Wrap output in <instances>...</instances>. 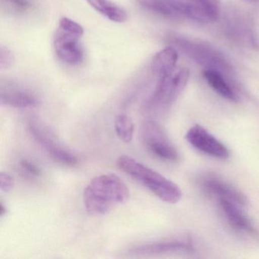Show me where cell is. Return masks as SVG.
Masks as SVG:
<instances>
[{"label":"cell","mask_w":259,"mask_h":259,"mask_svg":"<svg viewBox=\"0 0 259 259\" xmlns=\"http://www.w3.org/2000/svg\"><path fill=\"white\" fill-rule=\"evenodd\" d=\"M148 11L169 19L212 23L221 16L220 0H137Z\"/></svg>","instance_id":"cell-1"},{"label":"cell","mask_w":259,"mask_h":259,"mask_svg":"<svg viewBox=\"0 0 259 259\" xmlns=\"http://www.w3.org/2000/svg\"><path fill=\"white\" fill-rule=\"evenodd\" d=\"M130 192L125 183L114 174L98 176L91 180L83 193L84 207L89 214L101 216L116 204H124Z\"/></svg>","instance_id":"cell-2"},{"label":"cell","mask_w":259,"mask_h":259,"mask_svg":"<svg viewBox=\"0 0 259 259\" xmlns=\"http://www.w3.org/2000/svg\"><path fill=\"white\" fill-rule=\"evenodd\" d=\"M116 164L121 170L137 180L162 201L174 204L181 199L183 193L176 183L136 159L122 155L118 158Z\"/></svg>","instance_id":"cell-3"},{"label":"cell","mask_w":259,"mask_h":259,"mask_svg":"<svg viewBox=\"0 0 259 259\" xmlns=\"http://www.w3.org/2000/svg\"><path fill=\"white\" fill-rule=\"evenodd\" d=\"M168 42L188 58L204 69H212L226 77L233 75V69L225 56L208 44L189 40L176 34H169Z\"/></svg>","instance_id":"cell-4"},{"label":"cell","mask_w":259,"mask_h":259,"mask_svg":"<svg viewBox=\"0 0 259 259\" xmlns=\"http://www.w3.org/2000/svg\"><path fill=\"white\" fill-rule=\"evenodd\" d=\"M190 71L186 67H177L169 73L157 77V83L148 104L151 108L172 105L189 82Z\"/></svg>","instance_id":"cell-5"},{"label":"cell","mask_w":259,"mask_h":259,"mask_svg":"<svg viewBox=\"0 0 259 259\" xmlns=\"http://www.w3.org/2000/svg\"><path fill=\"white\" fill-rule=\"evenodd\" d=\"M222 30L230 41L249 49H259L258 37L252 19L241 10H227L223 19Z\"/></svg>","instance_id":"cell-6"},{"label":"cell","mask_w":259,"mask_h":259,"mask_svg":"<svg viewBox=\"0 0 259 259\" xmlns=\"http://www.w3.org/2000/svg\"><path fill=\"white\" fill-rule=\"evenodd\" d=\"M142 139L145 148L162 160L177 161L178 151L172 145L161 127L154 120H146L142 127Z\"/></svg>","instance_id":"cell-7"},{"label":"cell","mask_w":259,"mask_h":259,"mask_svg":"<svg viewBox=\"0 0 259 259\" xmlns=\"http://www.w3.org/2000/svg\"><path fill=\"white\" fill-rule=\"evenodd\" d=\"M29 132L36 142L51 155L56 161L67 166H74L78 163V159L73 154L62 146L53 134L41 125L31 122Z\"/></svg>","instance_id":"cell-8"},{"label":"cell","mask_w":259,"mask_h":259,"mask_svg":"<svg viewBox=\"0 0 259 259\" xmlns=\"http://www.w3.org/2000/svg\"><path fill=\"white\" fill-rule=\"evenodd\" d=\"M185 139L194 148L207 155L219 159H227L230 156L227 147L201 125L192 127Z\"/></svg>","instance_id":"cell-9"},{"label":"cell","mask_w":259,"mask_h":259,"mask_svg":"<svg viewBox=\"0 0 259 259\" xmlns=\"http://www.w3.org/2000/svg\"><path fill=\"white\" fill-rule=\"evenodd\" d=\"M81 37L58 28L54 37L56 54L60 60L71 66H78L84 60V51L79 39Z\"/></svg>","instance_id":"cell-10"},{"label":"cell","mask_w":259,"mask_h":259,"mask_svg":"<svg viewBox=\"0 0 259 259\" xmlns=\"http://www.w3.org/2000/svg\"><path fill=\"white\" fill-rule=\"evenodd\" d=\"M204 184L208 192L218 195L220 199L229 200L240 206L248 204V200L242 192L221 179L210 177L206 179Z\"/></svg>","instance_id":"cell-11"},{"label":"cell","mask_w":259,"mask_h":259,"mask_svg":"<svg viewBox=\"0 0 259 259\" xmlns=\"http://www.w3.org/2000/svg\"><path fill=\"white\" fill-rule=\"evenodd\" d=\"M0 102L3 105L15 108H31L37 105V98L29 91L18 88L2 89Z\"/></svg>","instance_id":"cell-12"},{"label":"cell","mask_w":259,"mask_h":259,"mask_svg":"<svg viewBox=\"0 0 259 259\" xmlns=\"http://www.w3.org/2000/svg\"><path fill=\"white\" fill-rule=\"evenodd\" d=\"M220 204L232 227L241 231L247 232L252 234L256 233L252 223L239 208V204L226 199H220Z\"/></svg>","instance_id":"cell-13"},{"label":"cell","mask_w":259,"mask_h":259,"mask_svg":"<svg viewBox=\"0 0 259 259\" xmlns=\"http://www.w3.org/2000/svg\"><path fill=\"white\" fill-rule=\"evenodd\" d=\"M178 51L174 47L168 46L159 51L152 60L151 69L153 75L157 77L169 73L177 67Z\"/></svg>","instance_id":"cell-14"},{"label":"cell","mask_w":259,"mask_h":259,"mask_svg":"<svg viewBox=\"0 0 259 259\" xmlns=\"http://www.w3.org/2000/svg\"><path fill=\"white\" fill-rule=\"evenodd\" d=\"M191 250L192 247L189 244L180 241H169L140 245L133 248L130 251V254L133 255L148 256L175 251H188Z\"/></svg>","instance_id":"cell-15"},{"label":"cell","mask_w":259,"mask_h":259,"mask_svg":"<svg viewBox=\"0 0 259 259\" xmlns=\"http://www.w3.org/2000/svg\"><path fill=\"white\" fill-rule=\"evenodd\" d=\"M97 12L112 22L123 23L128 19L127 12L111 0H86Z\"/></svg>","instance_id":"cell-16"},{"label":"cell","mask_w":259,"mask_h":259,"mask_svg":"<svg viewBox=\"0 0 259 259\" xmlns=\"http://www.w3.org/2000/svg\"><path fill=\"white\" fill-rule=\"evenodd\" d=\"M203 77L207 81V84L216 92L220 96L229 101H236L237 100L234 91L231 86L228 84V81L226 79L227 77L216 70L212 69H204L203 71Z\"/></svg>","instance_id":"cell-17"},{"label":"cell","mask_w":259,"mask_h":259,"mask_svg":"<svg viewBox=\"0 0 259 259\" xmlns=\"http://www.w3.org/2000/svg\"><path fill=\"white\" fill-rule=\"evenodd\" d=\"M115 131L118 138L124 143H130L134 134V123L131 118L125 113L116 116L114 122Z\"/></svg>","instance_id":"cell-18"},{"label":"cell","mask_w":259,"mask_h":259,"mask_svg":"<svg viewBox=\"0 0 259 259\" xmlns=\"http://www.w3.org/2000/svg\"><path fill=\"white\" fill-rule=\"evenodd\" d=\"M1 7L7 13L15 15H24L32 9L29 0H1Z\"/></svg>","instance_id":"cell-19"},{"label":"cell","mask_w":259,"mask_h":259,"mask_svg":"<svg viewBox=\"0 0 259 259\" xmlns=\"http://www.w3.org/2000/svg\"><path fill=\"white\" fill-rule=\"evenodd\" d=\"M59 28L79 37H82L84 34V28L81 25L67 17H62L60 19Z\"/></svg>","instance_id":"cell-20"},{"label":"cell","mask_w":259,"mask_h":259,"mask_svg":"<svg viewBox=\"0 0 259 259\" xmlns=\"http://www.w3.org/2000/svg\"><path fill=\"white\" fill-rule=\"evenodd\" d=\"M15 63V57L13 53L7 47L1 46L0 48V68L7 69L12 67Z\"/></svg>","instance_id":"cell-21"},{"label":"cell","mask_w":259,"mask_h":259,"mask_svg":"<svg viewBox=\"0 0 259 259\" xmlns=\"http://www.w3.org/2000/svg\"><path fill=\"white\" fill-rule=\"evenodd\" d=\"M15 186V180L13 176L8 172H0V189L3 192H10Z\"/></svg>","instance_id":"cell-22"},{"label":"cell","mask_w":259,"mask_h":259,"mask_svg":"<svg viewBox=\"0 0 259 259\" xmlns=\"http://www.w3.org/2000/svg\"><path fill=\"white\" fill-rule=\"evenodd\" d=\"M21 166L24 169L27 171L28 174L34 176V177H40L41 174V170L38 166H36L34 163H31L29 160L24 159L21 161Z\"/></svg>","instance_id":"cell-23"},{"label":"cell","mask_w":259,"mask_h":259,"mask_svg":"<svg viewBox=\"0 0 259 259\" xmlns=\"http://www.w3.org/2000/svg\"><path fill=\"white\" fill-rule=\"evenodd\" d=\"M7 208H6L3 202H1V204H0V215H1V217H3L5 213H7Z\"/></svg>","instance_id":"cell-24"},{"label":"cell","mask_w":259,"mask_h":259,"mask_svg":"<svg viewBox=\"0 0 259 259\" xmlns=\"http://www.w3.org/2000/svg\"><path fill=\"white\" fill-rule=\"evenodd\" d=\"M248 2L254 3V4H258L259 0H246Z\"/></svg>","instance_id":"cell-25"}]
</instances>
